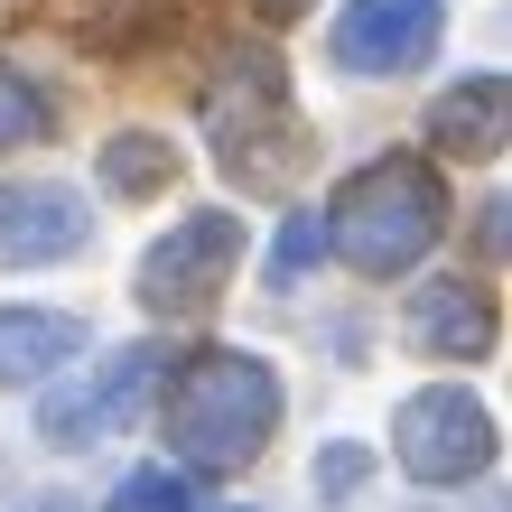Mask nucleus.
<instances>
[{
	"mask_svg": "<svg viewBox=\"0 0 512 512\" xmlns=\"http://www.w3.org/2000/svg\"><path fill=\"white\" fill-rule=\"evenodd\" d=\"M84 345H94V317L75 308H0V391L19 382H47L56 364H84Z\"/></svg>",
	"mask_w": 512,
	"mask_h": 512,
	"instance_id": "11",
	"label": "nucleus"
},
{
	"mask_svg": "<svg viewBox=\"0 0 512 512\" xmlns=\"http://www.w3.org/2000/svg\"><path fill=\"white\" fill-rule=\"evenodd\" d=\"M94 243V205L66 177H0V270H47Z\"/></svg>",
	"mask_w": 512,
	"mask_h": 512,
	"instance_id": "8",
	"label": "nucleus"
},
{
	"mask_svg": "<svg viewBox=\"0 0 512 512\" xmlns=\"http://www.w3.org/2000/svg\"><path fill=\"white\" fill-rule=\"evenodd\" d=\"M326 261V215H317V205H298V215L280 224V243H270V289H298V280H308V270Z\"/></svg>",
	"mask_w": 512,
	"mask_h": 512,
	"instance_id": "13",
	"label": "nucleus"
},
{
	"mask_svg": "<svg viewBox=\"0 0 512 512\" xmlns=\"http://www.w3.org/2000/svg\"><path fill=\"white\" fill-rule=\"evenodd\" d=\"M243 512H252V503H243Z\"/></svg>",
	"mask_w": 512,
	"mask_h": 512,
	"instance_id": "18",
	"label": "nucleus"
},
{
	"mask_svg": "<svg viewBox=\"0 0 512 512\" xmlns=\"http://www.w3.org/2000/svg\"><path fill=\"white\" fill-rule=\"evenodd\" d=\"M243 252H252L243 215H233V205H196V215H177L159 243L140 252L131 289H140L149 317H196V308H215V298H224V280L243 270Z\"/></svg>",
	"mask_w": 512,
	"mask_h": 512,
	"instance_id": "4",
	"label": "nucleus"
},
{
	"mask_svg": "<svg viewBox=\"0 0 512 512\" xmlns=\"http://www.w3.org/2000/svg\"><path fill=\"white\" fill-rule=\"evenodd\" d=\"M103 512H196V485L159 457V466H131L122 485H112V503H103Z\"/></svg>",
	"mask_w": 512,
	"mask_h": 512,
	"instance_id": "14",
	"label": "nucleus"
},
{
	"mask_svg": "<svg viewBox=\"0 0 512 512\" xmlns=\"http://www.w3.org/2000/svg\"><path fill=\"white\" fill-rule=\"evenodd\" d=\"M28 140H47V94L19 66H0V149H28Z\"/></svg>",
	"mask_w": 512,
	"mask_h": 512,
	"instance_id": "16",
	"label": "nucleus"
},
{
	"mask_svg": "<svg viewBox=\"0 0 512 512\" xmlns=\"http://www.w3.org/2000/svg\"><path fill=\"white\" fill-rule=\"evenodd\" d=\"M168 364H177V354H168L159 336L112 345L103 364H84V373H66V382L38 391V438H47V447H94V438H112V429H131L140 401L168 382Z\"/></svg>",
	"mask_w": 512,
	"mask_h": 512,
	"instance_id": "6",
	"label": "nucleus"
},
{
	"mask_svg": "<svg viewBox=\"0 0 512 512\" xmlns=\"http://www.w3.org/2000/svg\"><path fill=\"white\" fill-rule=\"evenodd\" d=\"M317 215H326V252H345V270H364V280H401V270H419V261L438 252L447 187H438L429 159L382 149V159H364Z\"/></svg>",
	"mask_w": 512,
	"mask_h": 512,
	"instance_id": "1",
	"label": "nucleus"
},
{
	"mask_svg": "<svg viewBox=\"0 0 512 512\" xmlns=\"http://www.w3.org/2000/svg\"><path fill=\"white\" fill-rule=\"evenodd\" d=\"M429 140L447 149V159H503V140H512V75L475 66L466 84H447V94L429 103Z\"/></svg>",
	"mask_w": 512,
	"mask_h": 512,
	"instance_id": "10",
	"label": "nucleus"
},
{
	"mask_svg": "<svg viewBox=\"0 0 512 512\" xmlns=\"http://www.w3.org/2000/svg\"><path fill=\"white\" fill-rule=\"evenodd\" d=\"M205 140H215V159L243 177V187H289V177L308 168V122H298L289 75H280L270 47L224 56V75L205 84Z\"/></svg>",
	"mask_w": 512,
	"mask_h": 512,
	"instance_id": "3",
	"label": "nucleus"
},
{
	"mask_svg": "<svg viewBox=\"0 0 512 512\" xmlns=\"http://www.w3.org/2000/svg\"><path fill=\"white\" fill-rule=\"evenodd\" d=\"M19 512H84V503H66V494H38V503H19Z\"/></svg>",
	"mask_w": 512,
	"mask_h": 512,
	"instance_id": "17",
	"label": "nucleus"
},
{
	"mask_svg": "<svg viewBox=\"0 0 512 512\" xmlns=\"http://www.w3.org/2000/svg\"><path fill=\"white\" fill-rule=\"evenodd\" d=\"M168 177H177V140L168 131H112L94 149V187L103 196H168Z\"/></svg>",
	"mask_w": 512,
	"mask_h": 512,
	"instance_id": "12",
	"label": "nucleus"
},
{
	"mask_svg": "<svg viewBox=\"0 0 512 512\" xmlns=\"http://www.w3.org/2000/svg\"><path fill=\"white\" fill-rule=\"evenodd\" d=\"M280 429V373L252 345H215L168 382V457L177 475H233Z\"/></svg>",
	"mask_w": 512,
	"mask_h": 512,
	"instance_id": "2",
	"label": "nucleus"
},
{
	"mask_svg": "<svg viewBox=\"0 0 512 512\" xmlns=\"http://www.w3.org/2000/svg\"><path fill=\"white\" fill-rule=\"evenodd\" d=\"M494 447H503V429L466 382H419L391 410V457H401L410 485H466V475L494 466Z\"/></svg>",
	"mask_w": 512,
	"mask_h": 512,
	"instance_id": "5",
	"label": "nucleus"
},
{
	"mask_svg": "<svg viewBox=\"0 0 512 512\" xmlns=\"http://www.w3.org/2000/svg\"><path fill=\"white\" fill-rule=\"evenodd\" d=\"M410 345L429 354V364H485L494 336H503V317H494V289H475V280H429V289H410Z\"/></svg>",
	"mask_w": 512,
	"mask_h": 512,
	"instance_id": "9",
	"label": "nucleus"
},
{
	"mask_svg": "<svg viewBox=\"0 0 512 512\" xmlns=\"http://www.w3.org/2000/svg\"><path fill=\"white\" fill-rule=\"evenodd\" d=\"M308 475H317V503H345V494L373 485V447H364V438H326Z\"/></svg>",
	"mask_w": 512,
	"mask_h": 512,
	"instance_id": "15",
	"label": "nucleus"
},
{
	"mask_svg": "<svg viewBox=\"0 0 512 512\" xmlns=\"http://www.w3.org/2000/svg\"><path fill=\"white\" fill-rule=\"evenodd\" d=\"M447 38V0H345L326 28V66L345 75H419Z\"/></svg>",
	"mask_w": 512,
	"mask_h": 512,
	"instance_id": "7",
	"label": "nucleus"
}]
</instances>
